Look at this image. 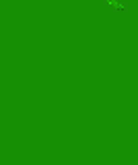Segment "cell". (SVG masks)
I'll return each mask as SVG.
<instances>
[{
	"mask_svg": "<svg viewBox=\"0 0 138 165\" xmlns=\"http://www.w3.org/2000/svg\"><path fill=\"white\" fill-rule=\"evenodd\" d=\"M107 2H109V4H111V6H113V8H120V10L124 8V6H122V4H120V2H116V0H107Z\"/></svg>",
	"mask_w": 138,
	"mask_h": 165,
	"instance_id": "1",
	"label": "cell"
}]
</instances>
